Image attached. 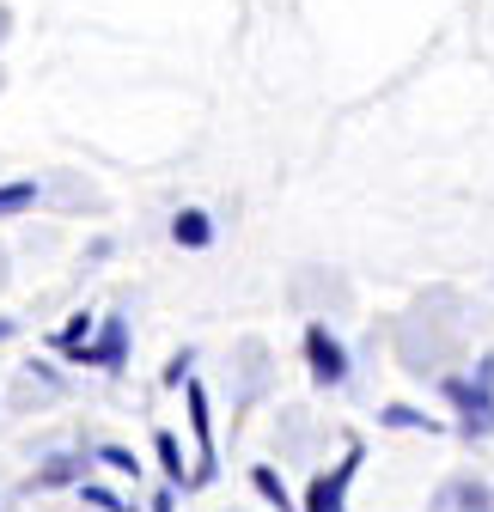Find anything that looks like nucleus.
Wrapping results in <instances>:
<instances>
[{
	"mask_svg": "<svg viewBox=\"0 0 494 512\" xmlns=\"http://www.w3.org/2000/svg\"><path fill=\"white\" fill-rule=\"evenodd\" d=\"M440 397L458 409V433L464 439H488L494 433V354H482L476 372L440 378Z\"/></svg>",
	"mask_w": 494,
	"mask_h": 512,
	"instance_id": "f257e3e1",
	"label": "nucleus"
},
{
	"mask_svg": "<svg viewBox=\"0 0 494 512\" xmlns=\"http://www.w3.org/2000/svg\"><path fill=\"white\" fill-rule=\"evenodd\" d=\"M360 439L342 452V464H330L324 476H312V488H305V512H348V488H354V470H360Z\"/></svg>",
	"mask_w": 494,
	"mask_h": 512,
	"instance_id": "f03ea898",
	"label": "nucleus"
},
{
	"mask_svg": "<svg viewBox=\"0 0 494 512\" xmlns=\"http://www.w3.org/2000/svg\"><path fill=\"white\" fill-rule=\"evenodd\" d=\"M305 366H312V378L324 384V391H336V384H348V348L324 330V324H312L305 330Z\"/></svg>",
	"mask_w": 494,
	"mask_h": 512,
	"instance_id": "7ed1b4c3",
	"label": "nucleus"
},
{
	"mask_svg": "<svg viewBox=\"0 0 494 512\" xmlns=\"http://www.w3.org/2000/svg\"><path fill=\"white\" fill-rule=\"evenodd\" d=\"M122 354H129V324H122V317H104V330H98L86 348H74L80 366H104V372H116Z\"/></svg>",
	"mask_w": 494,
	"mask_h": 512,
	"instance_id": "20e7f679",
	"label": "nucleus"
},
{
	"mask_svg": "<svg viewBox=\"0 0 494 512\" xmlns=\"http://www.w3.org/2000/svg\"><path fill=\"white\" fill-rule=\"evenodd\" d=\"M190 427H196V445H202V464H196L190 488H202V482H214V427H208V391L196 378H190Z\"/></svg>",
	"mask_w": 494,
	"mask_h": 512,
	"instance_id": "39448f33",
	"label": "nucleus"
},
{
	"mask_svg": "<svg viewBox=\"0 0 494 512\" xmlns=\"http://www.w3.org/2000/svg\"><path fill=\"white\" fill-rule=\"evenodd\" d=\"M440 506H446V512H494V488L464 476V482H452V488L440 494Z\"/></svg>",
	"mask_w": 494,
	"mask_h": 512,
	"instance_id": "423d86ee",
	"label": "nucleus"
},
{
	"mask_svg": "<svg viewBox=\"0 0 494 512\" xmlns=\"http://www.w3.org/2000/svg\"><path fill=\"white\" fill-rule=\"evenodd\" d=\"M171 238H177L183 250H208V244H214V220H208L202 208H183V214L171 220Z\"/></svg>",
	"mask_w": 494,
	"mask_h": 512,
	"instance_id": "0eeeda50",
	"label": "nucleus"
},
{
	"mask_svg": "<svg viewBox=\"0 0 494 512\" xmlns=\"http://www.w3.org/2000/svg\"><path fill=\"white\" fill-rule=\"evenodd\" d=\"M379 421H385V427H397V433H440V421L427 415V409H415V403H385V409H379Z\"/></svg>",
	"mask_w": 494,
	"mask_h": 512,
	"instance_id": "6e6552de",
	"label": "nucleus"
},
{
	"mask_svg": "<svg viewBox=\"0 0 494 512\" xmlns=\"http://www.w3.org/2000/svg\"><path fill=\"white\" fill-rule=\"evenodd\" d=\"M251 482H257V494H263L275 512H293V494H287V482H281L269 464H257V470H251Z\"/></svg>",
	"mask_w": 494,
	"mask_h": 512,
	"instance_id": "1a4fd4ad",
	"label": "nucleus"
},
{
	"mask_svg": "<svg viewBox=\"0 0 494 512\" xmlns=\"http://www.w3.org/2000/svg\"><path fill=\"white\" fill-rule=\"evenodd\" d=\"M92 330H98V317H86V311H80V317H68V330L55 336V348H61V354H74V348H86V342H92Z\"/></svg>",
	"mask_w": 494,
	"mask_h": 512,
	"instance_id": "9d476101",
	"label": "nucleus"
},
{
	"mask_svg": "<svg viewBox=\"0 0 494 512\" xmlns=\"http://www.w3.org/2000/svg\"><path fill=\"white\" fill-rule=\"evenodd\" d=\"M159 464H165L171 488H190V470H183V452H177V439H171V433H159Z\"/></svg>",
	"mask_w": 494,
	"mask_h": 512,
	"instance_id": "9b49d317",
	"label": "nucleus"
},
{
	"mask_svg": "<svg viewBox=\"0 0 494 512\" xmlns=\"http://www.w3.org/2000/svg\"><path fill=\"white\" fill-rule=\"evenodd\" d=\"M80 470H86V458H49V464L37 470V482H43V488H61V482H74Z\"/></svg>",
	"mask_w": 494,
	"mask_h": 512,
	"instance_id": "f8f14e48",
	"label": "nucleus"
},
{
	"mask_svg": "<svg viewBox=\"0 0 494 512\" xmlns=\"http://www.w3.org/2000/svg\"><path fill=\"white\" fill-rule=\"evenodd\" d=\"M37 202V183H7L0 189V214H25Z\"/></svg>",
	"mask_w": 494,
	"mask_h": 512,
	"instance_id": "ddd939ff",
	"label": "nucleus"
},
{
	"mask_svg": "<svg viewBox=\"0 0 494 512\" xmlns=\"http://www.w3.org/2000/svg\"><path fill=\"white\" fill-rule=\"evenodd\" d=\"M110 470H122V476H141V464H135V452H122V445H104V452H98Z\"/></svg>",
	"mask_w": 494,
	"mask_h": 512,
	"instance_id": "4468645a",
	"label": "nucleus"
},
{
	"mask_svg": "<svg viewBox=\"0 0 494 512\" xmlns=\"http://www.w3.org/2000/svg\"><path fill=\"white\" fill-rule=\"evenodd\" d=\"M86 500H92V506H98V512H122V500H116V494H110V488H86Z\"/></svg>",
	"mask_w": 494,
	"mask_h": 512,
	"instance_id": "2eb2a0df",
	"label": "nucleus"
},
{
	"mask_svg": "<svg viewBox=\"0 0 494 512\" xmlns=\"http://www.w3.org/2000/svg\"><path fill=\"white\" fill-rule=\"evenodd\" d=\"M153 512H171V494H159V500H153Z\"/></svg>",
	"mask_w": 494,
	"mask_h": 512,
	"instance_id": "dca6fc26",
	"label": "nucleus"
},
{
	"mask_svg": "<svg viewBox=\"0 0 494 512\" xmlns=\"http://www.w3.org/2000/svg\"><path fill=\"white\" fill-rule=\"evenodd\" d=\"M0 336H13V324H7V317H0Z\"/></svg>",
	"mask_w": 494,
	"mask_h": 512,
	"instance_id": "f3484780",
	"label": "nucleus"
},
{
	"mask_svg": "<svg viewBox=\"0 0 494 512\" xmlns=\"http://www.w3.org/2000/svg\"><path fill=\"white\" fill-rule=\"evenodd\" d=\"M0 31H7V13H0Z\"/></svg>",
	"mask_w": 494,
	"mask_h": 512,
	"instance_id": "a211bd4d",
	"label": "nucleus"
}]
</instances>
